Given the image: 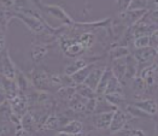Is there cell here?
Returning <instances> with one entry per match:
<instances>
[{
  "label": "cell",
  "mask_w": 158,
  "mask_h": 136,
  "mask_svg": "<svg viewBox=\"0 0 158 136\" xmlns=\"http://www.w3.org/2000/svg\"><path fill=\"white\" fill-rule=\"evenodd\" d=\"M147 12V10H126L118 14V21L124 28L133 27L135 23H138Z\"/></svg>",
  "instance_id": "5b68a950"
},
{
  "label": "cell",
  "mask_w": 158,
  "mask_h": 136,
  "mask_svg": "<svg viewBox=\"0 0 158 136\" xmlns=\"http://www.w3.org/2000/svg\"><path fill=\"white\" fill-rule=\"evenodd\" d=\"M115 136H146V133L143 129H139V128H133L129 126L128 124L121 129L119 131L114 134Z\"/></svg>",
  "instance_id": "7402d4cb"
},
{
  "label": "cell",
  "mask_w": 158,
  "mask_h": 136,
  "mask_svg": "<svg viewBox=\"0 0 158 136\" xmlns=\"http://www.w3.org/2000/svg\"><path fill=\"white\" fill-rule=\"evenodd\" d=\"M150 0H133L129 9L131 10H148Z\"/></svg>",
  "instance_id": "83f0119b"
},
{
  "label": "cell",
  "mask_w": 158,
  "mask_h": 136,
  "mask_svg": "<svg viewBox=\"0 0 158 136\" xmlns=\"http://www.w3.org/2000/svg\"><path fill=\"white\" fill-rule=\"evenodd\" d=\"M17 70L18 69L15 65L9 50L5 48L0 53V76L4 78L15 81L16 75H17Z\"/></svg>",
  "instance_id": "7a4b0ae2"
},
{
  "label": "cell",
  "mask_w": 158,
  "mask_h": 136,
  "mask_svg": "<svg viewBox=\"0 0 158 136\" xmlns=\"http://www.w3.org/2000/svg\"><path fill=\"white\" fill-rule=\"evenodd\" d=\"M133 46H134V48H135V50H138V48L150 47V35L134 38V40H133Z\"/></svg>",
  "instance_id": "4316f807"
},
{
  "label": "cell",
  "mask_w": 158,
  "mask_h": 136,
  "mask_svg": "<svg viewBox=\"0 0 158 136\" xmlns=\"http://www.w3.org/2000/svg\"><path fill=\"white\" fill-rule=\"evenodd\" d=\"M156 131H157V134H158V123H157V125H156Z\"/></svg>",
  "instance_id": "836d02e7"
},
{
  "label": "cell",
  "mask_w": 158,
  "mask_h": 136,
  "mask_svg": "<svg viewBox=\"0 0 158 136\" xmlns=\"http://www.w3.org/2000/svg\"><path fill=\"white\" fill-rule=\"evenodd\" d=\"M157 102H158V100H157Z\"/></svg>",
  "instance_id": "d590c367"
},
{
  "label": "cell",
  "mask_w": 158,
  "mask_h": 136,
  "mask_svg": "<svg viewBox=\"0 0 158 136\" xmlns=\"http://www.w3.org/2000/svg\"><path fill=\"white\" fill-rule=\"evenodd\" d=\"M83 129H85V125L81 121H79V119H70L58 131L59 133H64L66 135L75 136L83 134Z\"/></svg>",
  "instance_id": "30bf717a"
},
{
  "label": "cell",
  "mask_w": 158,
  "mask_h": 136,
  "mask_svg": "<svg viewBox=\"0 0 158 136\" xmlns=\"http://www.w3.org/2000/svg\"><path fill=\"white\" fill-rule=\"evenodd\" d=\"M89 64V62L86 59V58H82V57H80V58H74L70 63H68L65 65V68H64V74L63 75H65V76H73L75 72H77L79 70H81L82 68H85L86 65H88Z\"/></svg>",
  "instance_id": "7c38bea8"
},
{
  "label": "cell",
  "mask_w": 158,
  "mask_h": 136,
  "mask_svg": "<svg viewBox=\"0 0 158 136\" xmlns=\"http://www.w3.org/2000/svg\"><path fill=\"white\" fill-rule=\"evenodd\" d=\"M105 68L106 66H97V65H94L92 70L89 71L87 78L85 80L83 83L95 90V88H97L98 83H99V81H100V77H102V75H103V72H104Z\"/></svg>",
  "instance_id": "5bb4252c"
},
{
  "label": "cell",
  "mask_w": 158,
  "mask_h": 136,
  "mask_svg": "<svg viewBox=\"0 0 158 136\" xmlns=\"http://www.w3.org/2000/svg\"><path fill=\"white\" fill-rule=\"evenodd\" d=\"M29 80L31 82L33 87H35L38 90L47 92L52 88L51 84V74L47 72L44 69H34L31 70L29 75Z\"/></svg>",
  "instance_id": "6da1fadb"
},
{
  "label": "cell",
  "mask_w": 158,
  "mask_h": 136,
  "mask_svg": "<svg viewBox=\"0 0 158 136\" xmlns=\"http://www.w3.org/2000/svg\"><path fill=\"white\" fill-rule=\"evenodd\" d=\"M95 65V63L92 62V63H89L88 65H86L85 68H82L81 70H79L77 72H75L73 76H70V80L73 82V84H81V83H83L85 80L87 78V76H88V74H89V71L93 69V66Z\"/></svg>",
  "instance_id": "ac0fdd59"
},
{
  "label": "cell",
  "mask_w": 158,
  "mask_h": 136,
  "mask_svg": "<svg viewBox=\"0 0 158 136\" xmlns=\"http://www.w3.org/2000/svg\"><path fill=\"white\" fill-rule=\"evenodd\" d=\"M17 128L10 121L0 122V136H15Z\"/></svg>",
  "instance_id": "484cf974"
},
{
  "label": "cell",
  "mask_w": 158,
  "mask_h": 136,
  "mask_svg": "<svg viewBox=\"0 0 158 136\" xmlns=\"http://www.w3.org/2000/svg\"><path fill=\"white\" fill-rule=\"evenodd\" d=\"M48 53V46L46 43L42 42H34L31 43V48H30V55L31 59L35 64H40L44 62V59L46 58V55Z\"/></svg>",
  "instance_id": "9c48e42d"
},
{
  "label": "cell",
  "mask_w": 158,
  "mask_h": 136,
  "mask_svg": "<svg viewBox=\"0 0 158 136\" xmlns=\"http://www.w3.org/2000/svg\"><path fill=\"white\" fill-rule=\"evenodd\" d=\"M131 53L132 52L129 51V48L127 46H117V47L111 48L109 55H110V58L112 60V59H118V58H126V57H128Z\"/></svg>",
  "instance_id": "cb8c5ba5"
},
{
  "label": "cell",
  "mask_w": 158,
  "mask_h": 136,
  "mask_svg": "<svg viewBox=\"0 0 158 136\" xmlns=\"http://www.w3.org/2000/svg\"><path fill=\"white\" fill-rule=\"evenodd\" d=\"M103 96L107 100V102H110L116 109H124V106L127 105L124 94H105Z\"/></svg>",
  "instance_id": "44dd1931"
},
{
  "label": "cell",
  "mask_w": 158,
  "mask_h": 136,
  "mask_svg": "<svg viewBox=\"0 0 158 136\" xmlns=\"http://www.w3.org/2000/svg\"><path fill=\"white\" fill-rule=\"evenodd\" d=\"M30 1H31V2H33V4H34V5H35V6L39 9V10H42L44 4L41 2V0H30Z\"/></svg>",
  "instance_id": "d6a6232c"
},
{
  "label": "cell",
  "mask_w": 158,
  "mask_h": 136,
  "mask_svg": "<svg viewBox=\"0 0 158 136\" xmlns=\"http://www.w3.org/2000/svg\"><path fill=\"white\" fill-rule=\"evenodd\" d=\"M105 94H124V89H123V83L121 80H118L114 74L110 78V81L106 86Z\"/></svg>",
  "instance_id": "e0dca14e"
},
{
  "label": "cell",
  "mask_w": 158,
  "mask_h": 136,
  "mask_svg": "<svg viewBox=\"0 0 158 136\" xmlns=\"http://www.w3.org/2000/svg\"><path fill=\"white\" fill-rule=\"evenodd\" d=\"M75 90H76V93H77L79 95L83 96V98H86V99H93V98H95V96H97L95 90L92 89L91 87L86 86L85 83L76 84V86H75Z\"/></svg>",
  "instance_id": "603a6c76"
},
{
  "label": "cell",
  "mask_w": 158,
  "mask_h": 136,
  "mask_svg": "<svg viewBox=\"0 0 158 136\" xmlns=\"http://www.w3.org/2000/svg\"><path fill=\"white\" fill-rule=\"evenodd\" d=\"M86 136H94V135H91V134H88V135H86Z\"/></svg>",
  "instance_id": "e575fe53"
},
{
  "label": "cell",
  "mask_w": 158,
  "mask_h": 136,
  "mask_svg": "<svg viewBox=\"0 0 158 136\" xmlns=\"http://www.w3.org/2000/svg\"><path fill=\"white\" fill-rule=\"evenodd\" d=\"M6 100L5 98V92H4V87H2V82H1V78H0V102Z\"/></svg>",
  "instance_id": "1f68e13d"
},
{
  "label": "cell",
  "mask_w": 158,
  "mask_h": 136,
  "mask_svg": "<svg viewBox=\"0 0 158 136\" xmlns=\"http://www.w3.org/2000/svg\"><path fill=\"white\" fill-rule=\"evenodd\" d=\"M157 114H158V113H157Z\"/></svg>",
  "instance_id": "8d00e7d4"
},
{
  "label": "cell",
  "mask_w": 158,
  "mask_h": 136,
  "mask_svg": "<svg viewBox=\"0 0 158 136\" xmlns=\"http://www.w3.org/2000/svg\"><path fill=\"white\" fill-rule=\"evenodd\" d=\"M114 111L110 112H100V113H93L89 117V122L92 126L97 130H107L111 123Z\"/></svg>",
  "instance_id": "52a82bcc"
},
{
  "label": "cell",
  "mask_w": 158,
  "mask_h": 136,
  "mask_svg": "<svg viewBox=\"0 0 158 136\" xmlns=\"http://www.w3.org/2000/svg\"><path fill=\"white\" fill-rule=\"evenodd\" d=\"M133 105L139 110H141L143 112H145L148 116H156L158 113V102L156 99H151V98H146V99H139L136 101L133 102Z\"/></svg>",
  "instance_id": "ba28073f"
},
{
  "label": "cell",
  "mask_w": 158,
  "mask_h": 136,
  "mask_svg": "<svg viewBox=\"0 0 158 136\" xmlns=\"http://www.w3.org/2000/svg\"><path fill=\"white\" fill-rule=\"evenodd\" d=\"M65 122L62 121V117L57 113H50L47 114V117L45 118V121L41 125L42 130H59Z\"/></svg>",
  "instance_id": "8fae6325"
},
{
  "label": "cell",
  "mask_w": 158,
  "mask_h": 136,
  "mask_svg": "<svg viewBox=\"0 0 158 136\" xmlns=\"http://www.w3.org/2000/svg\"><path fill=\"white\" fill-rule=\"evenodd\" d=\"M129 119H132V117L124 111V109H116L114 111L111 123H110V126H109L110 133L115 134V133L119 131L121 129H123L128 124Z\"/></svg>",
  "instance_id": "277c9868"
},
{
  "label": "cell",
  "mask_w": 158,
  "mask_h": 136,
  "mask_svg": "<svg viewBox=\"0 0 158 136\" xmlns=\"http://www.w3.org/2000/svg\"><path fill=\"white\" fill-rule=\"evenodd\" d=\"M15 2H16V0H0V5L1 6L7 7V9H11V10H12L13 6H15Z\"/></svg>",
  "instance_id": "4dcf8cb0"
},
{
  "label": "cell",
  "mask_w": 158,
  "mask_h": 136,
  "mask_svg": "<svg viewBox=\"0 0 158 136\" xmlns=\"http://www.w3.org/2000/svg\"><path fill=\"white\" fill-rule=\"evenodd\" d=\"M75 93H76L75 86H63L59 89H57V95H58V98L62 99V100H64V101H68Z\"/></svg>",
  "instance_id": "d4e9b609"
},
{
  "label": "cell",
  "mask_w": 158,
  "mask_h": 136,
  "mask_svg": "<svg viewBox=\"0 0 158 136\" xmlns=\"http://www.w3.org/2000/svg\"><path fill=\"white\" fill-rule=\"evenodd\" d=\"M111 76H112L111 68H110V66H106L105 70H104V72H103V75H102V77H100V81H99L98 86H97V88H95L97 96L104 95L105 89H106V86H107V83H109V81H110Z\"/></svg>",
  "instance_id": "d6986e66"
},
{
  "label": "cell",
  "mask_w": 158,
  "mask_h": 136,
  "mask_svg": "<svg viewBox=\"0 0 158 136\" xmlns=\"http://www.w3.org/2000/svg\"><path fill=\"white\" fill-rule=\"evenodd\" d=\"M5 30L0 28V53L6 48V39H5Z\"/></svg>",
  "instance_id": "f546056e"
},
{
  "label": "cell",
  "mask_w": 158,
  "mask_h": 136,
  "mask_svg": "<svg viewBox=\"0 0 158 136\" xmlns=\"http://www.w3.org/2000/svg\"><path fill=\"white\" fill-rule=\"evenodd\" d=\"M42 10L46 11L48 14H51L53 18L62 21L66 26H73V24H75L74 19L66 14L65 10H64L63 7H60V6H58V5H54V4H46V5L42 6Z\"/></svg>",
  "instance_id": "8992f818"
},
{
  "label": "cell",
  "mask_w": 158,
  "mask_h": 136,
  "mask_svg": "<svg viewBox=\"0 0 158 136\" xmlns=\"http://www.w3.org/2000/svg\"><path fill=\"white\" fill-rule=\"evenodd\" d=\"M157 54L158 52L156 51V48H153L151 46L150 47H145V48H138V50H134L132 52L133 58L138 63V66H141L143 65V68H145L147 65L152 64L155 62Z\"/></svg>",
  "instance_id": "3957f363"
},
{
  "label": "cell",
  "mask_w": 158,
  "mask_h": 136,
  "mask_svg": "<svg viewBox=\"0 0 158 136\" xmlns=\"http://www.w3.org/2000/svg\"><path fill=\"white\" fill-rule=\"evenodd\" d=\"M87 100L88 99H86L83 96L79 95L77 93H75L74 95L66 101V104H68V107L71 110V111L77 112V113H85Z\"/></svg>",
  "instance_id": "4fadbf2b"
},
{
  "label": "cell",
  "mask_w": 158,
  "mask_h": 136,
  "mask_svg": "<svg viewBox=\"0 0 158 136\" xmlns=\"http://www.w3.org/2000/svg\"><path fill=\"white\" fill-rule=\"evenodd\" d=\"M12 19H15L12 10L11 9H7V7H4V6L0 5V28L6 31V29H7L10 22Z\"/></svg>",
  "instance_id": "ffe728a7"
},
{
  "label": "cell",
  "mask_w": 158,
  "mask_h": 136,
  "mask_svg": "<svg viewBox=\"0 0 158 136\" xmlns=\"http://www.w3.org/2000/svg\"><path fill=\"white\" fill-rule=\"evenodd\" d=\"M126 58L112 59V64H111V71H112V74L118 80H121L122 83L124 81V76H126V71H127V60H126Z\"/></svg>",
  "instance_id": "9a60e30c"
},
{
  "label": "cell",
  "mask_w": 158,
  "mask_h": 136,
  "mask_svg": "<svg viewBox=\"0 0 158 136\" xmlns=\"http://www.w3.org/2000/svg\"><path fill=\"white\" fill-rule=\"evenodd\" d=\"M21 128L27 131V133H30V134H34L39 126H38V123L35 121V118L33 117V114L30 113V111H28L26 114L21 118Z\"/></svg>",
  "instance_id": "2e32d148"
},
{
  "label": "cell",
  "mask_w": 158,
  "mask_h": 136,
  "mask_svg": "<svg viewBox=\"0 0 158 136\" xmlns=\"http://www.w3.org/2000/svg\"><path fill=\"white\" fill-rule=\"evenodd\" d=\"M132 1L133 0H116V7H117L118 12L128 10L131 4H132Z\"/></svg>",
  "instance_id": "f1b7e54d"
}]
</instances>
